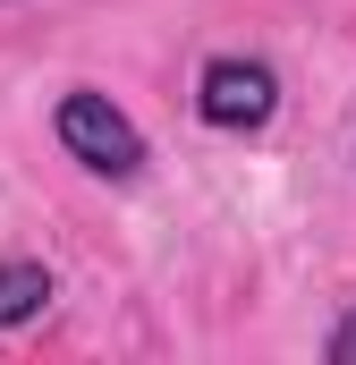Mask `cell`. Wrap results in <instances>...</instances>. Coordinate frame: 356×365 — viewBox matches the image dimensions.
Listing matches in <instances>:
<instances>
[{"label": "cell", "instance_id": "cell-1", "mask_svg": "<svg viewBox=\"0 0 356 365\" xmlns=\"http://www.w3.org/2000/svg\"><path fill=\"white\" fill-rule=\"evenodd\" d=\"M51 136H60V153L93 170V179H136L145 170V128L110 102L102 86H68L51 102Z\"/></svg>", "mask_w": 356, "mask_h": 365}, {"label": "cell", "instance_id": "cell-2", "mask_svg": "<svg viewBox=\"0 0 356 365\" xmlns=\"http://www.w3.org/2000/svg\"><path fill=\"white\" fill-rule=\"evenodd\" d=\"M195 119L212 136H255L280 119V68L255 60V51H212L195 68Z\"/></svg>", "mask_w": 356, "mask_h": 365}, {"label": "cell", "instance_id": "cell-3", "mask_svg": "<svg viewBox=\"0 0 356 365\" xmlns=\"http://www.w3.org/2000/svg\"><path fill=\"white\" fill-rule=\"evenodd\" d=\"M51 297H60V280H51L43 255H0V331L43 323V314H51Z\"/></svg>", "mask_w": 356, "mask_h": 365}, {"label": "cell", "instance_id": "cell-4", "mask_svg": "<svg viewBox=\"0 0 356 365\" xmlns=\"http://www.w3.org/2000/svg\"><path fill=\"white\" fill-rule=\"evenodd\" d=\"M323 357H331V365H356V314H340V323H331V340H323Z\"/></svg>", "mask_w": 356, "mask_h": 365}]
</instances>
